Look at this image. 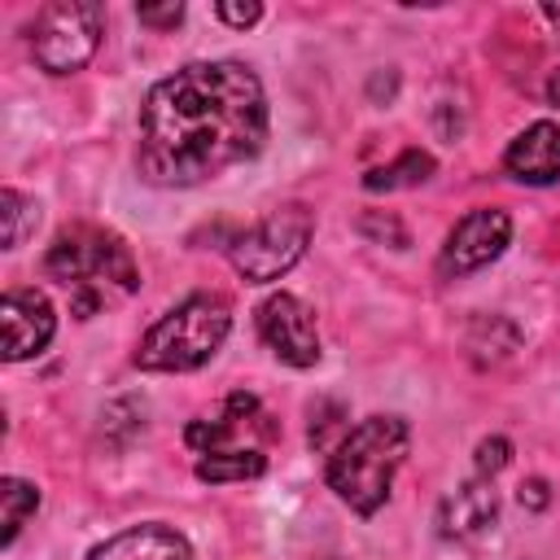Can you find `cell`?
<instances>
[{"label": "cell", "mask_w": 560, "mask_h": 560, "mask_svg": "<svg viewBox=\"0 0 560 560\" xmlns=\"http://www.w3.org/2000/svg\"><path fill=\"white\" fill-rule=\"evenodd\" d=\"M267 140V96L245 61H192L149 88L136 166L149 184L188 188L249 162Z\"/></svg>", "instance_id": "obj_1"}, {"label": "cell", "mask_w": 560, "mask_h": 560, "mask_svg": "<svg viewBox=\"0 0 560 560\" xmlns=\"http://www.w3.org/2000/svg\"><path fill=\"white\" fill-rule=\"evenodd\" d=\"M44 271L57 284H66L70 311L79 319L96 315L105 302H118V298L136 293V284H140L131 249L114 232L92 228V223H74L66 232H57V241L44 254Z\"/></svg>", "instance_id": "obj_2"}, {"label": "cell", "mask_w": 560, "mask_h": 560, "mask_svg": "<svg viewBox=\"0 0 560 560\" xmlns=\"http://www.w3.org/2000/svg\"><path fill=\"white\" fill-rule=\"evenodd\" d=\"M411 446V429L398 416H368L354 429L341 433V442L328 455V486L337 490L341 503H350L359 516L381 512L389 499L394 472L402 468Z\"/></svg>", "instance_id": "obj_3"}, {"label": "cell", "mask_w": 560, "mask_h": 560, "mask_svg": "<svg viewBox=\"0 0 560 560\" xmlns=\"http://www.w3.org/2000/svg\"><path fill=\"white\" fill-rule=\"evenodd\" d=\"M232 328V306L219 293H192L171 306L140 341L136 368L144 372H192L223 346Z\"/></svg>", "instance_id": "obj_4"}, {"label": "cell", "mask_w": 560, "mask_h": 560, "mask_svg": "<svg viewBox=\"0 0 560 560\" xmlns=\"http://www.w3.org/2000/svg\"><path fill=\"white\" fill-rule=\"evenodd\" d=\"M306 241H311V210L284 206L258 219L254 228H245L241 236H232L228 258L249 284H271L306 254Z\"/></svg>", "instance_id": "obj_5"}, {"label": "cell", "mask_w": 560, "mask_h": 560, "mask_svg": "<svg viewBox=\"0 0 560 560\" xmlns=\"http://www.w3.org/2000/svg\"><path fill=\"white\" fill-rule=\"evenodd\" d=\"M101 44V4L92 0H57L39 9L31 26V52L48 74H74Z\"/></svg>", "instance_id": "obj_6"}, {"label": "cell", "mask_w": 560, "mask_h": 560, "mask_svg": "<svg viewBox=\"0 0 560 560\" xmlns=\"http://www.w3.org/2000/svg\"><path fill=\"white\" fill-rule=\"evenodd\" d=\"M512 241V219L508 210H494V206H481L472 214H464L451 232H446V245L438 254V271L446 280H459V276H472L481 267H490Z\"/></svg>", "instance_id": "obj_7"}, {"label": "cell", "mask_w": 560, "mask_h": 560, "mask_svg": "<svg viewBox=\"0 0 560 560\" xmlns=\"http://www.w3.org/2000/svg\"><path fill=\"white\" fill-rule=\"evenodd\" d=\"M258 337L267 350L289 368H315L319 363V328L315 311L293 293H271L258 306Z\"/></svg>", "instance_id": "obj_8"}, {"label": "cell", "mask_w": 560, "mask_h": 560, "mask_svg": "<svg viewBox=\"0 0 560 560\" xmlns=\"http://www.w3.org/2000/svg\"><path fill=\"white\" fill-rule=\"evenodd\" d=\"M267 420H271V416L258 407L254 394H232L214 420H192L184 438H188V446H192L197 455H210V451H249V446L262 451L258 442H249V433L271 438L276 429H271Z\"/></svg>", "instance_id": "obj_9"}, {"label": "cell", "mask_w": 560, "mask_h": 560, "mask_svg": "<svg viewBox=\"0 0 560 560\" xmlns=\"http://www.w3.org/2000/svg\"><path fill=\"white\" fill-rule=\"evenodd\" d=\"M0 324H4V359L9 363L39 354L57 332L52 302L39 289H9L0 302Z\"/></svg>", "instance_id": "obj_10"}, {"label": "cell", "mask_w": 560, "mask_h": 560, "mask_svg": "<svg viewBox=\"0 0 560 560\" xmlns=\"http://www.w3.org/2000/svg\"><path fill=\"white\" fill-rule=\"evenodd\" d=\"M503 166L521 184H551V179H560V122H551V118L529 122L508 144Z\"/></svg>", "instance_id": "obj_11"}, {"label": "cell", "mask_w": 560, "mask_h": 560, "mask_svg": "<svg viewBox=\"0 0 560 560\" xmlns=\"http://www.w3.org/2000/svg\"><path fill=\"white\" fill-rule=\"evenodd\" d=\"M88 560H192V547L179 529L149 521V525H131L105 538L101 547L88 551Z\"/></svg>", "instance_id": "obj_12"}, {"label": "cell", "mask_w": 560, "mask_h": 560, "mask_svg": "<svg viewBox=\"0 0 560 560\" xmlns=\"http://www.w3.org/2000/svg\"><path fill=\"white\" fill-rule=\"evenodd\" d=\"M499 512V494H494V481L490 477H472L464 486H455L442 508H438V529L442 538H468L477 529H486Z\"/></svg>", "instance_id": "obj_13"}, {"label": "cell", "mask_w": 560, "mask_h": 560, "mask_svg": "<svg viewBox=\"0 0 560 560\" xmlns=\"http://www.w3.org/2000/svg\"><path fill=\"white\" fill-rule=\"evenodd\" d=\"M267 472V455L262 451H210L197 455V477L201 481H245V477H262Z\"/></svg>", "instance_id": "obj_14"}, {"label": "cell", "mask_w": 560, "mask_h": 560, "mask_svg": "<svg viewBox=\"0 0 560 560\" xmlns=\"http://www.w3.org/2000/svg\"><path fill=\"white\" fill-rule=\"evenodd\" d=\"M433 175V158L424 153V149H407V153H398L389 166H376V171H368L363 175V188H372V192H389V188H411V184H420V179H429Z\"/></svg>", "instance_id": "obj_15"}, {"label": "cell", "mask_w": 560, "mask_h": 560, "mask_svg": "<svg viewBox=\"0 0 560 560\" xmlns=\"http://www.w3.org/2000/svg\"><path fill=\"white\" fill-rule=\"evenodd\" d=\"M0 508H4V547L18 538V529L26 525V516L39 508V490L31 486V481H22V477H4L0 481Z\"/></svg>", "instance_id": "obj_16"}, {"label": "cell", "mask_w": 560, "mask_h": 560, "mask_svg": "<svg viewBox=\"0 0 560 560\" xmlns=\"http://www.w3.org/2000/svg\"><path fill=\"white\" fill-rule=\"evenodd\" d=\"M35 219H39L35 214V197H26L18 188L0 192V223H4L0 241H4V249H18L26 241V232H35Z\"/></svg>", "instance_id": "obj_17"}, {"label": "cell", "mask_w": 560, "mask_h": 560, "mask_svg": "<svg viewBox=\"0 0 560 560\" xmlns=\"http://www.w3.org/2000/svg\"><path fill=\"white\" fill-rule=\"evenodd\" d=\"M508 459H512V442H508V438H486V442H477V477H490V481H494V472H503Z\"/></svg>", "instance_id": "obj_18"}, {"label": "cell", "mask_w": 560, "mask_h": 560, "mask_svg": "<svg viewBox=\"0 0 560 560\" xmlns=\"http://www.w3.org/2000/svg\"><path fill=\"white\" fill-rule=\"evenodd\" d=\"M136 18H140L144 26H175V22L184 18V4H175V0H171V4H140Z\"/></svg>", "instance_id": "obj_19"}, {"label": "cell", "mask_w": 560, "mask_h": 560, "mask_svg": "<svg viewBox=\"0 0 560 560\" xmlns=\"http://www.w3.org/2000/svg\"><path fill=\"white\" fill-rule=\"evenodd\" d=\"M214 13L232 26H254L262 18V4H214Z\"/></svg>", "instance_id": "obj_20"}, {"label": "cell", "mask_w": 560, "mask_h": 560, "mask_svg": "<svg viewBox=\"0 0 560 560\" xmlns=\"http://www.w3.org/2000/svg\"><path fill=\"white\" fill-rule=\"evenodd\" d=\"M525 499H529L534 508H542V503H547V481H538V477L525 481V486H521V503H525Z\"/></svg>", "instance_id": "obj_21"}]
</instances>
